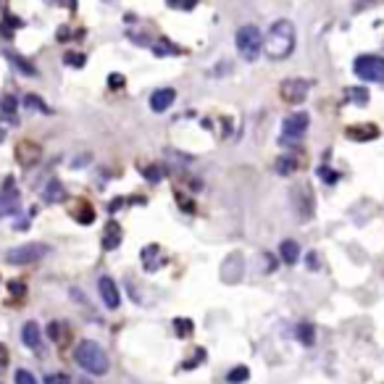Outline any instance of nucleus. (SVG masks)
Here are the masks:
<instances>
[{
    "mask_svg": "<svg viewBox=\"0 0 384 384\" xmlns=\"http://www.w3.org/2000/svg\"><path fill=\"white\" fill-rule=\"evenodd\" d=\"M264 50L269 53L271 61H285V58H290L292 50H295V27H292V22L279 19V22L271 24V29L266 34Z\"/></svg>",
    "mask_w": 384,
    "mask_h": 384,
    "instance_id": "obj_1",
    "label": "nucleus"
},
{
    "mask_svg": "<svg viewBox=\"0 0 384 384\" xmlns=\"http://www.w3.org/2000/svg\"><path fill=\"white\" fill-rule=\"evenodd\" d=\"M74 358H77L79 369H85V371L95 374V376H103V374L108 371V355L106 350L100 348L98 342L92 340H82L77 345V353H74Z\"/></svg>",
    "mask_w": 384,
    "mask_h": 384,
    "instance_id": "obj_2",
    "label": "nucleus"
},
{
    "mask_svg": "<svg viewBox=\"0 0 384 384\" xmlns=\"http://www.w3.org/2000/svg\"><path fill=\"white\" fill-rule=\"evenodd\" d=\"M261 48H264V34H261V29H258L255 24L240 27V32H237V53H240L245 61H255L258 53H261Z\"/></svg>",
    "mask_w": 384,
    "mask_h": 384,
    "instance_id": "obj_3",
    "label": "nucleus"
},
{
    "mask_svg": "<svg viewBox=\"0 0 384 384\" xmlns=\"http://www.w3.org/2000/svg\"><path fill=\"white\" fill-rule=\"evenodd\" d=\"M353 71L363 82H384V58L382 55H358Z\"/></svg>",
    "mask_w": 384,
    "mask_h": 384,
    "instance_id": "obj_4",
    "label": "nucleus"
},
{
    "mask_svg": "<svg viewBox=\"0 0 384 384\" xmlns=\"http://www.w3.org/2000/svg\"><path fill=\"white\" fill-rule=\"evenodd\" d=\"M308 124H311V119H308L306 111H297V113H292V116H287L285 124H282V145L300 143L303 134L308 132Z\"/></svg>",
    "mask_w": 384,
    "mask_h": 384,
    "instance_id": "obj_5",
    "label": "nucleus"
},
{
    "mask_svg": "<svg viewBox=\"0 0 384 384\" xmlns=\"http://www.w3.org/2000/svg\"><path fill=\"white\" fill-rule=\"evenodd\" d=\"M48 250H50L48 245H40V242H27V245H19V248L8 250L6 258H8V264H13V266H27V264L40 261Z\"/></svg>",
    "mask_w": 384,
    "mask_h": 384,
    "instance_id": "obj_6",
    "label": "nucleus"
},
{
    "mask_svg": "<svg viewBox=\"0 0 384 384\" xmlns=\"http://www.w3.org/2000/svg\"><path fill=\"white\" fill-rule=\"evenodd\" d=\"M308 90H311V82H306V79H287V82H282L279 92H282V100L297 106L308 98Z\"/></svg>",
    "mask_w": 384,
    "mask_h": 384,
    "instance_id": "obj_7",
    "label": "nucleus"
},
{
    "mask_svg": "<svg viewBox=\"0 0 384 384\" xmlns=\"http://www.w3.org/2000/svg\"><path fill=\"white\" fill-rule=\"evenodd\" d=\"M19 203H22V195H19V190L13 187V179H6V187L0 190V219L16 213V211H19Z\"/></svg>",
    "mask_w": 384,
    "mask_h": 384,
    "instance_id": "obj_8",
    "label": "nucleus"
},
{
    "mask_svg": "<svg viewBox=\"0 0 384 384\" xmlns=\"http://www.w3.org/2000/svg\"><path fill=\"white\" fill-rule=\"evenodd\" d=\"M98 290H100V297H103L106 308L116 311V308L121 306V292H119V287H116V282H113L111 276H100Z\"/></svg>",
    "mask_w": 384,
    "mask_h": 384,
    "instance_id": "obj_9",
    "label": "nucleus"
},
{
    "mask_svg": "<svg viewBox=\"0 0 384 384\" xmlns=\"http://www.w3.org/2000/svg\"><path fill=\"white\" fill-rule=\"evenodd\" d=\"M40 155H43V150H40V145L29 143V140H24V143L16 145V161L22 166H34L37 161H40Z\"/></svg>",
    "mask_w": 384,
    "mask_h": 384,
    "instance_id": "obj_10",
    "label": "nucleus"
},
{
    "mask_svg": "<svg viewBox=\"0 0 384 384\" xmlns=\"http://www.w3.org/2000/svg\"><path fill=\"white\" fill-rule=\"evenodd\" d=\"M174 100H176V92L171 87L155 90L153 95H150V111H153V113H164V111L171 108Z\"/></svg>",
    "mask_w": 384,
    "mask_h": 384,
    "instance_id": "obj_11",
    "label": "nucleus"
},
{
    "mask_svg": "<svg viewBox=\"0 0 384 384\" xmlns=\"http://www.w3.org/2000/svg\"><path fill=\"white\" fill-rule=\"evenodd\" d=\"M121 245V227L116 221H111L106 227V234H103V250H116Z\"/></svg>",
    "mask_w": 384,
    "mask_h": 384,
    "instance_id": "obj_12",
    "label": "nucleus"
},
{
    "mask_svg": "<svg viewBox=\"0 0 384 384\" xmlns=\"http://www.w3.org/2000/svg\"><path fill=\"white\" fill-rule=\"evenodd\" d=\"M279 255L285 264H297L300 261V245L295 240H285L279 245Z\"/></svg>",
    "mask_w": 384,
    "mask_h": 384,
    "instance_id": "obj_13",
    "label": "nucleus"
},
{
    "mask_svg": "<svg viewBox=\"0 0 384 384\" xmlns=\"http://www.w3.org/2000/svg\"><path fill=\"white\" fill-rule=\"evenodd\" d=\"M22 340L27 348H37V345H40V324H37V321H27V324H24Z\"/></svg>",
    "mask_w": 384,
    "mask_h": 384,
    "instance_id": "obj_14",
    "label": "nucleus"
},
{
    "mask_svg": "<svg viewBox=\"0 0 384 384\" xmlns=\"http://www.w3.org/2000/svg\"><path fill=\"white\" fill-rule=\"evenodd\" d=\"M348 137L350 140H376L379 137V129L374 124H366V127H350L348 129Z\"/></svg>",
    "mask_w": 384,
    "mask_h": 384,
    "instance_id": "obj_15",
    "label": "nucleus"
},
{
    "mask_svg": "<svg viewBox=\"0 0 384 384\" xmlns=\"http://www.w3.org/2000/svg\"><path fill=\"white\" fill-rule=\"evenodd\" d=\"M43 198H45V203H58V200H64V185H61L58 179H50L48 187H45Z\"/></svg>",
    "mask_w": 384,
    "mask_h": 384,
    "instance_id": "obj_16",
    "label": "nucleus"
},
{
    "mask_svg": "<svg viewBox=\"0 0 384 384\" xmlns=\"http://www.w3.org/2000/svg\"><path fill=\"white\" fill-rule=\"evenodd\" d=\"M6 58L11 61L13 66H16V71H22V74H27V77H34L37 71H34V66L27 61V58H22V55H16V53H6Z\"/></svg>",
    "mask_w": 384,
    "mask_h": 384,
    "instance_id": "obj_17",
    "label": "nucleus"
},
{
    "mask_svg": "<svg viewBox=\"0 0 384 384\" xmlns=\"http://www.w3.org/2000/svg\"><path fill=\"white\" fill-rule=\"evenodd\" d=\"M297 340L303 342V345H313V342H316V329H313V324H308V321L297 324Z\"/></svg>",
    "mask_w": 384,
    "mask_h": 384,
    "instance_id": "obj_18",
    "label": "nucleus"
},
{
    "mask_svg": "<svg viewBox=\"0 0 384 384\" xmlns=\"http://www.w3.org/2000/svg\"><path fill=\"white\" fill-rule=\"evenodd\" d=\"M74 219H77L79 224H92V221H95V211L90 208V203H77Z\"/></svg>",
    "mask_w": 384,
    "mask_h": 384,
    "instance_id": "obj_19",
    "label": "nucleus"
},
{
    "mask_svg": "<svg viewBox=\"0 0 384 384\" xmlns=\"http://www.w3.org/2000/svg\"><path fill=\"white\" fill-rule=\"evenodd\" d=\"M153 53L155 55H182L185 50L176 48L174 43H169V40H158V43L153 45Z\"/></svg>",
    "mask_w": 384,
    "mask_h": 384,
    "instance_id": "obj_20",
    "label": "nucleus"
},
{
    "mask_svg": "<svg viewBox=\"0 0 384 384\" xmlns=\"http://www.w3.org/2000/svg\"><path fill=\"white\" fill-rule=\"evenodd\" d=\"M295 169H297V161L292 158V155H282V158L276 161V171H279L282 176H290Z\"/></svg>",
    "mask_w": 384,
    "mask_h": 384,
    "instance_id": "obj_21",
    "label": "nucleus"
},
{
    "mask_svg": "<svg viewBox=\"0 0 384 384\" xmlns=\"http://www.w3.org/2000/svg\"><path fill=\"white\" fill-rule=\"evenodd\" d=\"M155 255H158V245H148L143 250V264L148 271H155L158 269V261H155Z\"/></svg>",
    "mask_w": 384,
    "mask_h": 384,
    "instance_id": "obj_22",
    "label": "nucleus"
},
{
    "mask_svg": "<svg viewBox=\"0 0 384 384\" xmlns=\"http://www.w3.org/2000/svg\"><path fill=\"white\" fill-rule=\"evenodd\" d=\"M0 27H3V37H11V34L16 32V29H22L24 22H22V19H16V16H6Z\"/></svg>",
    "mask_w": 384,
    "mask_h": 384,
    "instance_id": "obj_23",
    "label": "nucleus"
},
{
    "mask_svg": "<svg viewBox=\"0 0 384 384\" xmlns=\"http://www.w3.org/2000/svg\"><path fill=\"white\" fill-rule=\"evenodd\" d=\"M248 376H250V371H248L245 366H237V369H232V371L227 374V382L229 384H242Z\"/></svg>",
    "mask_w": 384,
    "mask_h": 384,
    "instance_id": "obj_24",
    "label": "nucleus"
},
{
    "mask_svg": "<svg viewBox=\"0 0 384 384\" xmlns=\"http://www.w3.org/2000/svg\"><path fill=\"white\" fill-rule=\"evenodd\" d=\"M24 106H27V108L40 111V113H53V111L45 106V100H40L37 95H27V98H24Z\"/></svg>",
    "mask_w": 384,
    "mask_h": 384,
    "instance_id": "obj_25",
    "label": "nucleus"
},
{
    "mask_svg": "<svg viewBox=\"0 0 384 384\" xmlns=\"http://www.w3.org/2000/svg\"><path fill=\"white\" fill-rule=\"evenodd\" d=\"M348 100L358 103V106H366V103H369V92L363 87H350L348 90Z\"/></svg>",
    "mask_w": 384,
    "mask_h": 384,
    "instance_id": "obj_26",
    "label": "nucleus"
},
{
    "mask_svg": "<svg viewBox=\"0 0 384 384\" xmlns=\"http://www.w3.org/2000/svg\"><path fill=\"white\" fill-rule=\"evenodd\" d=\"M166 6L179 8V11H192V8L198 6V0H166Z\"/></svg>",
    "mask_w": 384,
    "mask_h": 384,
    "instance_id": "obj_27",
    "label": "nucleus"
},
{
    "mask_svg": "<svg viewBox=\"0 0 384 384\" xmlns=\"http://www.w3.org/2000/svg\"><path fill=\"white\" fill-rule=\"evenodd\" d=\"M64 61H66L69 66H77V69L85 66V55L82 53H71V50H69V53L64 55Z\"/></svg>",
    "mask_w": 384,
    "mask_h": 384,
    "instance_id": "obj_28",
    "label": "nucleus"
},
{
    "mask_svg": "<svg viewBox=\"0 0 384 384\" xmlns=\"http://www.w3.org/2000/svg\"><path fill=\"white\" fill-rule=\"evenodd\" d=\"M16 384H37V382H34V376L29 371L19 369V371H16Z\"/></svg>",
    "mask_w": 384,
    "mask_h": 384,
    "instance_id": "obj_29",
    "label": "nucleus"
},
{
    "mask_svg": "<svg viewBox=\"0 0 384 384\" xmlns=\"http://www.w3.org/2000/svg\"><path fill=\"white\" fill-rule=\"evenodd\" d=\"M124 85H127V79L121 77V74H111L108 77V87L111 90H121Z\"/></svg>",
    "mask_w": 384,
    "mask_h": 384,
    "instance_id": "obj_30",
    "label": "nucleus"
},
{
    "mask_svg": "<svg viewBox=\"0 0 384 384\" xmlns=\"http://www.w3.org/2000/svg\"><path fill=\"white\" fill-rule=\"evenodd\" d=\"M45 384H71V379H69L66 374H53V376L45 379Z\"/></svg>",
    "mask_w": 384,
    "mask_h": 384,
    "instance_id": "obj_31",
    "label": "nucleus"
},
{
    "mask_svg": "<svg viewBox=\"0 0 384 384\" xmlns=\"http://www.w3.org/2000/svg\"><path fill=\"white\" fill-rule=\"evenodd\" d=\"M318 174H321V179H324V182H337V174H334V171H332V169H327V166H321V169H318Z\"/></svg>",
    "mask_w": 384,
    "mask_h": 384,
    "instance_id": "obj_32",
    "label": "nucleus"
},
{
    "mask_svg": "<svg viewBox=\"0 0 384 384\" xmlns=\"http://www.w3.org/2000/svg\"><path fill=\"white\" fill-rule=\"evenodd\" d=\"M13 111H16V100H13L11 95H6V98H3V113H8V116H11Z\"/></svg>",
    "mask_w": 384,
    "mask_h": 384,
    "instance_id": "obj_33",
    "label": "nucleus"
},
{
    "mask_svg": "<svg viewBox=\"0 0 384 384\" xmlns=\"http://www.w3.org/2000/svg\"><path fill=\"white\" fill-rule=\"evenodd\" d=\"M176 332H179V334H190V332H192V324L185 321V318H176Z\"/></svg>",
    "mask_w": 384,
    "mask_h": 384,
    "instance_id": "obj_34",
    "label": "nucleus"
},
{
    "mask_svg": "<svg viewBox=\"0 0 384 384\" xmlns=\"http://www.w3.org/2000/svg\"><path fill=\"white\" fill-rule=\"evenodd\" d=\"M145 176H148L150 182H158V179H161V171H158V166H148V169H145Z\"/></svg>",
    "mask_w": 384,
    "mask_h": 384,
    "instance_id": "obj_35",
    "label": "nucleus"
},
{
    "mask_svg": "<svg viewBox=\"0 0 384 384\" xmlns=\"http://www.w3.org/2000/svg\"><path fill=\"white\" fill-rule=\"evenodd\" d=\"M58 332H61V327H58V321H53V324L48 327V334H50V340H61V337H58Z\"/></svg>",
    "mask_w": 384,
    "mask_h": 384,
    "instance_id": "obj_36",
    "label": "nucleus"
},
{
    "mask_svg": "<svg viewBox=\"0 0 384 384\" xmlns=\"http://www.w3.org/2000/svg\"><path fill=\"white\" fill-rule=\"evenodd\" d=\"M3 140H6V132H3V129H0V143H3Z\"/></svg>",
    "mask_w": 384,
    "mask_h": 384,
    "instance_id": "obj_37",
    "label": "nucleus"
}]
</instances>
